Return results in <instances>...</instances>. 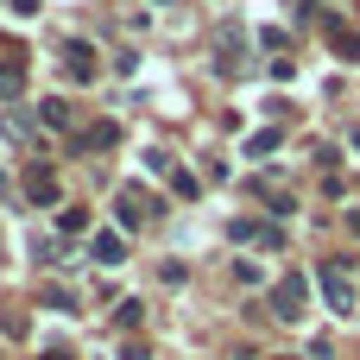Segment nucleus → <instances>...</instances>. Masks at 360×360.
I'll return each instance as SVG.
<instances>
[{"mask_svg":"<svg viewBox=\"0 0 360 360\" xmlns=\"http://www.w3.org/2000/svg\"><path fill=\"white\" fill-rule=\"evenodd\" d=\"M304 310H310V278H304V272H285V278L272 285V316L297 323Z\"/></svg>","mask_w":360,"mask_h":360,"instance_id":"nucleus-1","label":"nucleus"},{"mask_svg":"<svg viewBox=\"0 0 360 360\" xmlns=\"http://www.w3.org/2000/svg\"><path fill=\"white\" fill-rule=\"evenodd\" d=\"M158 215H165V202H158L152 190H139V184L120 190V228H146V221H158Z\"/></svg>","mask_w":360,"mask_h":360,"instance_id":"nucleus-2","label":"nucleus"},{"mask_svg":"<svg viewBox=\"0 0 360 360\" xmlns=\"http://www.w3.org/2000/svg\"><path fill=\"white\" fill-rule=\"evenodd\" d=\"M316 285H323V297H329V310H335V316H348V310H354V285H348L342 259H323V266H316Z\"/></svg>","mask_w":360,"mask_h":360,"instance_id":"nucleus-3","label":"nucleus"},{"mask_svg":"<svg viewBox=\"0 0 360 360\" xmlns=\"http://www.w3.org/2000/svg\"><path fill=\"white\" fill-rule=\"evenodd\" d=\"M25 196H32L38 209H57V202H63V190H57V171L32 165V171H25Z\"/></svg>","mask_w":360,"mask_h":360,"instance_id":"nucleus-4","label":"nucleus"},{"mask_svg":"<svg viewBox=\"0 0 360 360\" xmlns=\"http://www.w3.org/2000/svg\"><path fill=\"white\" fill-rule=\"evenodd\" d=\"M329 51H335L342 63H360V32L342 25V19H329Z\"/></svg>","mask_w":360,"mask_h":360,"instance_id":"nucleus-5","label":"nucleus"},{"mask_svg":"<svg viewBox=\"0 0 360 360\" xmlns=\"http://www.w3.org/2000/svg\"><path fill=\"white\" fill-rule=\"evenodd\" d=\"M63 70H70L76 82H89V76H95V51H89L82 38H70V44H63Z\"/></svg>","mask_w":360,"mask_h":360,"instance_id":"nucleus-6","label":"nucleus"},{"mask_svg":"<svg viewBox=\"0 0 360 360\" xmlns=\"http://www.w3.org/2000/svg\"><path fill=\"white\" fill-rule=\"evenodd\" d=\"M25 51H13V44H0V95H19V82H25V63H19Z\"/></svg>","mask_w":360,"mask_h":360,"instance_id":"nucleus-7","label":"nucleus"},{"mask_svg":"<svg viewBox=\"0 0 360 360\" xmlns=\"http://www.w3.org/2000/svg\"><path fill=\"white\" fill-rule=\"evenodd\" d=\"M89 253H95V266H120V259H127V240H120V234H95Z\"/></svg>","mask_w":360,"mask_h":360,"instance_id":"nucleus-8","label":"nucleus"},{"mask_svg":"<svg viewBox=\"0 0 360 360\" xmlns=\"http://www.w3.org/2000/svg\"><path fill=\"white\" fill-rule=\"evenodd\" d=\"M114 139H120V127H114V120H95V127H89V133H82L76 146H82V152H89V146H95V152H108Z\"/></svg>","mask_w":360,"mask_h":360,"instance_id":"nucleus-9","label":"nucleus"},{"mask_svg":"<svg viewBox=\"0 0 360 360\" xmlns=\"http://www.w3.org/2000/svg\"><path fill=\"white\" fill-rule=\"evenodd\" d=\"M57 234H63V240L89 234V209H63V215H57Z\"/></svg>","mask_w":360,"mask_h":360,"instance_id":"nucleus-10","label":"nucleus"},{"mask_svg":"<svg viewBox=\"0 0 360 360\" xmlns=\"http://www.w3.org/2000/svg\"><path fill=\"white\" fill-rule=\"evenodd\" d=\"M38 120L63 133V127H70V101H38Z\"/></svg>","mask_w":360,"mask_h":360,"instance_id":"nucleus-11","label":"nucleus"},{"mask_svg":"<svg viewBox=\"0 0 360 360\" xmlns=\"http://www.w3.org/2000/svg\"><path fill=\"white\" fill-rule=\"evenodd\" d=\"M114 323H120V329H139V323H146V304H139V297H120Z\"/></svg>","mask_w":360,"mask_h":360,"instance_id":"nucleus-12","label":"nucleus"},{"mask_svg":"<svg viewBox=\"0 0 360 360\" xmlns=\"http://www.w3.org/2000/svg\"><path fill=\"white\" fill-rule=\"evenodd\" d=\"M247 152H253V158H266V152H278V133H272V127H266V133H253V139H247Z\"/></svg>","mask_w":360,"mask_h":360,"instance_id":"nucleus-13","label":"nucleus"},{"mask_svg":"<svg viewBox=\"0 0 360 360\" xmlns=\"http://www.w3.org/2000/svg\"><path fill=\"white\" fill-rule=\"evenodd\" d=\"M171 190H177V196H190V202H196V196H202V184H196V177H190V171H171Z\"/></svg>","mask_w":360,"mask_h":360,"instance_id":"nucleus-14","label":"nucleus"},{"mask_svg":"<svg viewBox=\"0 0 360 360\" xmlns=\"http://www.w3.org/2000/svg\"><path fill=\"white\" fill-rule=\"evenodd\" d=\"M0 127H6V133H13V139H32V114H6V120H0Z\"/></svg>","mask_w":360,"mask_h":360,"instance_id":"nucleus-15","label":"nucleus"},{"mask_svg":"<svg viewBox=\"0 0 360 360\" xmlns=\"http://www.w3.org/2000/svg\"><path fill=\"white\" fill-rule=\"evenodd\" d=\"M38 297H44V310H70V291H63V285H44Z\"/></svg>","mask_w":360,"mask_h":360,"instance_id":"nucleus-16","label":"nucleus"},{"mask_svg":"<svg viewBox=\"0 0 360 360\" xmlns=\"http://www.w3.org/2000/svg\"><path fill=\"white\" fill-rule=\"evenodd\" d=\"M120 360H152V348H146V342H127V348H120Z\"/></svg>","mask_w":360,"mask_h":360,"instance_id":"nucleus-17","label":"nucleus"},{"mask_svg":"<svg viewBox=\"0 0 360 360\" xmlns=\"http://www.w3.org/2000/svg\"><path fill=\"white\" fill-rule=\"evenodd\" d=\"M6 6H13V13H19V19H32V13H38V6H44V0H6Z\"/></svg>","mask_w":360,"mask_h":360,"instance_id":"nucleus-18","label":"nucleus"},{"mask_svg":"<svg viewBox=\"0 0 360 360\" xmlns=\"http://www.w3.org/2000/svg\"><path fill=\"white\" fill-rule=\"evenodd\" d=\"M348 228H354V234H360V209H354V215H348Z\"/></svg>","mask_w":360,"mask_h":360,"instance_id":"nucleus-19","label":"nucleus"},{"mask_svg":"<svg viewBox=\"0 0 360 360\" xmlns=\"http://www.w3.org/2000/svg\"><path fill=\"white\" fill-rule=\"evenodd\" d=\"M44 360H63V354H57V348H51V354H44Z\"/></svg>","mask_w":360,"mask_h":360,"instance_id":"nucleus-20","label":"nucleus"},{"mask_svg":"<svg viewBox=\"0 0 360 360\" xmlns=\"http://www.w3.org/2000/svg\"><path fill=\"white\" fill-rule=\"evenodd\" d=\"M354 152H360V127H354Z\"/></svg>","mask_w":360,"mask_h":360,"instance_id":"nucleus-21","label":"nucleus"},{"mask_svg":"<svg viewBox=\"0 0 360 360\" xmlns=\"http://www.w3.org/2000/svg\"><path fill=\"white\" fill-rule=\"evenodd\" d=\"M272 360H291V354H272Z\"/></svg>","mask_w":360,"mask_h":360,"instance_id":"nucleus-22","label":"nucleus"}]
</instances>
